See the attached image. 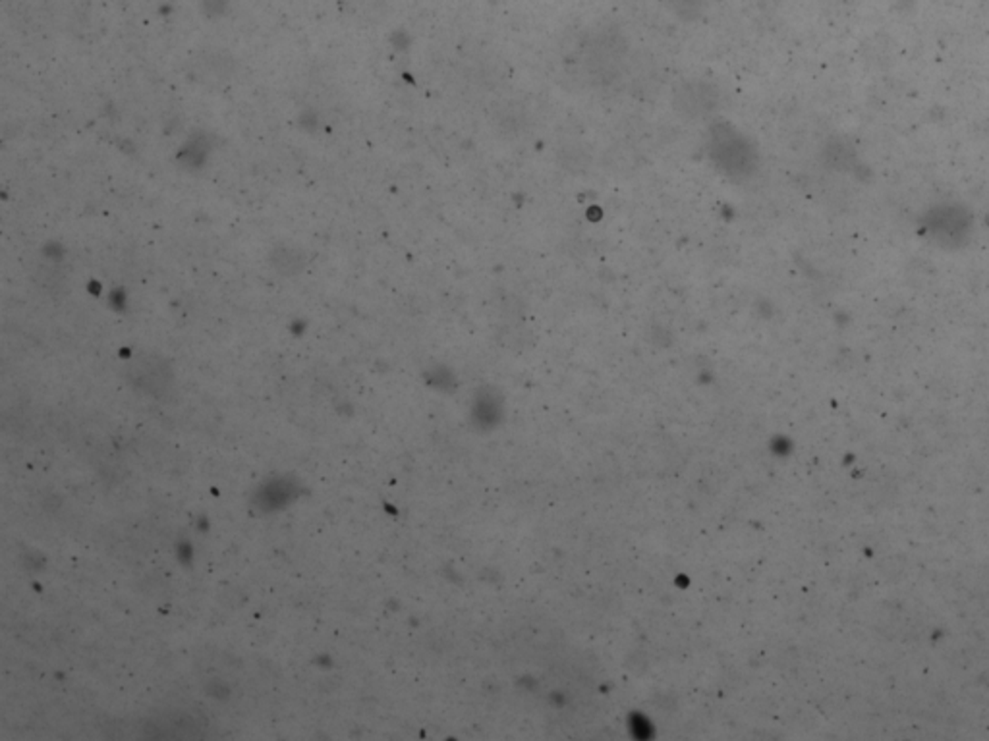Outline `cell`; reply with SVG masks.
Masks as SVG:
<instances>
[{"instance_id":"1","label":"cell","mask_w":989,"mask_h":741,"mask_svg":"<svg viewBox=\"0 0 989 741\" xmlns=\"http://www.w3.org/2000/svg\"><path fill=\"white\" fill-rule=\"evenodd\" d=\"M711 157L723 172L740 178L754 171L756 153L742 135L727 124H717L711 130Z\"/></svg>"},{"instance_id":"2","label":"cell","mask_w":989,"mask_h":741,"mask_svg":"<svg viewBox=\"0 0 989 741\" xmlns=\"http://www.w3.org/2000/svg\"><path fill=\"white\" fill-rule=\"evenodd\" d=\"M669 3L682 18H694L703 10L706 0H669Z\"/></svg>"}]
</instances>
